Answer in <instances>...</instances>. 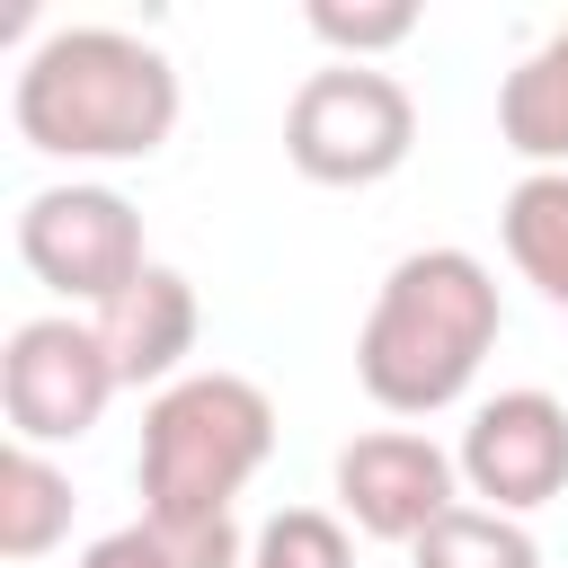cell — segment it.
I'll list each match as a JSON object with an SVG mask.
<instances>
[{"instance_id": "6da1fadb", "label": "cell", "mask_w": 568, "mask_h": 568, "mask_svg": "<svg viewBox=\"0 0 568 568\" xmlns=\"http://www.w3.org/2000/svg\"><path fill=\"white\" fill-rule=\"evenodd\" d=\"M9 124L44 160H151L178 133V62L124 27H53L9 80Z\"/></svg>"}, {"instance_id": "7a4b0ae2", "label": "cell", "mask_w": 568, "mask_h": 568, "mask_svg": "<svg viewBox=\"0 0 568 568\" xmlns=\"http://www.w3.org/2000/svg\"><path fill=\"white\" fill-rule=\"evenodd\" d=\"M497 328L506 302L470 248H408L355 328V382L390 417H435L479 382Z\"/></svg>"}, {"instance_id": "3957f363", "label": "cell", "mask_w": 568, "mask_h": 568, "mask_svg": "<svg viewBox=\"0 0 568 568\" xmlns=\"http://www.w3.org/2000/svg\"><path fill=\"white\" fill-rule=\"evenodd\" d=\"M275 453V399L248 373H186L142 408V515L160 524H231V497Z\"/></svg>"}, {"instance_id": "277c9868", "label": "cell", "mask_w": 568, "mask_h": 568, "mask_svg": "<svg viewBox=\"0 0 568 568\" xmlns=\"http://www.w3.org/2000/svg\"><path fill=\"white\" fill-rule=\"evenodd\" d=\"M417 151V98L382 62H328L284 106V160L311 186H382Z\"/></svg>"}, {"instance_id": "5b68a950", "label": "cell", "mask_w": 568, "mask_h": 568, "mask_svg": "<svg viewBox=\"0 0 568 568\" xmlns=\"http://www.w3.org/2000/svg\"><path fill=\"white\" fill-rule=\"evenodd\" d=\"M115 355L98 337V320H71V311H44V320H18L9 346H0V408H9V444H80L106 399H115Z\"/></svg>"}, {"instance_id": "8992f818", "label": "cell", "mask_w": 568, "mask_h": 568, "mask_svg": "<svg viewBox=\"0 0 568 568\" xmlns=\"http://www.w3.org/2000/svg\"><path fill=\"white\" fill-rule=\"evenodd\" d=\"M18 257H27V275H36L44 293L89 302V311H106V302L151 266V257H142V213H133L115 186H98V178L36 186V195L18 204Z\"/></svg>"}, {"instance_id": "52a82bcc", "label": "cell", "mask_w": 568, "mask_h": 568, "mask_svg": "<svg viewBox=\"0 0 568 568\" xmlns=\"http://www.w3.org/2000/svg\"><path fill=\"white\" fill-rule=\"evenodd\" d=\"M337 515L364 541H417L426 524H444L462 506V470L435 435L417 426H373L355 444H337Z\"/></svg>"}, {"instance_id": "ba28073f", "label": "cell", "mask_w": 568, "mask_h": 568, "mask_svg": "<svg viewBox=\"0 0 568 568\" xmlns=\"http://www.w3.org/2000/svg\"><path fill=\"white\" fill-rule=\"evenodd\" d=\"M462 488L488 515H532L568 488V408L550 390H497L470 408L462 444H453Z\"/></svg>"}, {"instance_id": "9c48e42d", "label": "cell", "mask_w": 568, "mask_h": 568, "mask_svg": "<svg viewBox=\"0 0 568 568\" xmlns=\"http://www.w3.org/2000/svg\"><path fill=\"white\" fill-rule=\"evenodd\" d=\"M195 328H204V311H195V284L178 275V266H142L106 311H98V337H106V355H115V382L124 390H169V382H186L178 364L195 355Z\"/></svg>"}, {"instance_id": "30bf717a", "label": "cell", "mask_w": 568, "mask_h": 568, "mask_svg": "<svg viewBox=\"0 0 568 568\" xmlns=\"http://www.w3.org/2000/svg\"><path fill=\"white\" fill-rule=\"evenodd\" d=\"M497 142L524 169H568V27H550L497 89Z\"/></svg>"}, {"instance_id": "8fae6325", "label": "cell", "mask_w": 568, "mask_h": 568, "mask_svg": "<svg viewBox=\"0 0 568 568\" xmlns=\"http://www.w3.org/2000/svg\"><path fill=\"white\" fill-rule=\"evenodd\" d=\"M497 240H506L515 275L550 311H568V169H524L497 204Z\"/></svg>"}, {"instance_id": "7c38bea8", "label": "cell", "mask_w": 568, "mask_h": 568, "mask_svg": "<svg viewBox=\"0 0 568 568\" xmlns=\"http://www.w3.org/2000/svg\"><path fill=\"white\" fill-rule=\"evenodd\" d=\"M71 532V470L36 444H9L0 453V559H44L53 541Z\"/></svg>"}, {"instance_id": "4fadbf2b", "label": "cell", "mask_w": 568, "mask_h": 568, "mask_svg": "<svg viewBox=\"0 0 568 568\" xmlns=\"http://www.w3.org/2000/svg\"><path fill=\"white\" fill-rule=\"evenodd\" d=\"M80 568H248V541H240V524H160V515H133V524L98 532L80 550Z\"/></svg>"}, {"instance_id": "5bb4252c", "label": "cell", "mask_w": 568, "mask_h": 568, "mask_svg": "<svg viewBox=\"0 0 568 568\" xmlns=\"http://www.w3.org/2000/svg\"><path fill=\"white\" fill-rule=\"evenodd\" d=\"M408 559L417 568H541L532 532L515 515H488V506H453L444 524H426L408 541Z\"/></svg>"}, {"instance_id": "9a60e30c", "label": "cell", "mask_w": 568, "mask_h": 568, "mask_svg": "<svg viewBox=\"0 0 568 568\" xmlns=\"http://www.w3.org/2000/svg\"><path fill=\"white\" fill-rule=\"evenodd\" d=\"M248 568H355V541H346V515H320V506H284L248 532Z\"/></svg>"}, {"instance_id": "2e32d148", "label": "cell", "mask_w": 568, "mask_h": 568, "mask_svg": "<svg viewBox=\"0 0 568 568\" xmlns=\"http://www.w3.org/2000/svg\"><path fill=\"white\" fill-rule=\"evenodd\" d=\"M302 27H311L328 53H346V62H373V53H399V44L417 36V0H373V9L311 0V9H302Z\"/></svg>"}]
</instances>
